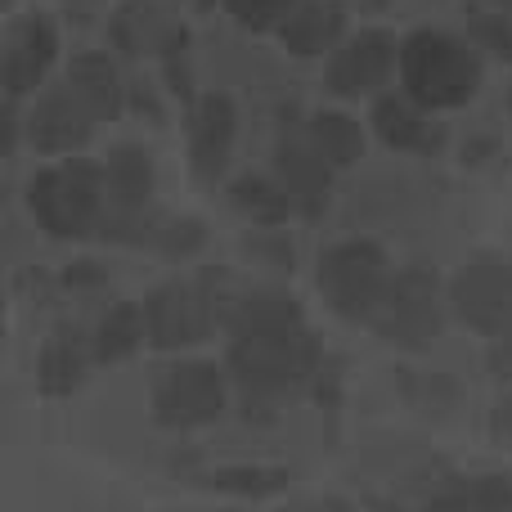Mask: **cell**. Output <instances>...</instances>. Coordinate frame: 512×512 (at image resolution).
<instances>
[{
	"label": "cell",
	"mask_w": 512,
	"mask_h": 512,
	"mask_svg": "<svg viewBox=\"0 0 512 512\" xmlns=\"http://www.w3.org/2000/svg\"><path fill=\"white\" fill-rule=\"evenodd\" d=\"M225 373L234 382V400L243 405V414L270 423L279 409L315 391L319 373H324V351H319L310 324L288 328V333L230 337Z\"/></svg>",
	"instance_id": "1"
},
{
	"label": "cell",
	"mask_w": 512,
	"mask_h": 512,
	"mask_svg": "<svg viewBox=\"0 0 512 512\" xmlns=\"http://www.w3.org/2000/svg\"><path fill=\"white\" fill-rule=\"evenodd\" d=\"M400 90L427 113L468 108L486 86V54L459 32L414 27L400 41Z\"/></svg>",
	"instance_id": "2"
},
{
	"label": "cell",
	"mask_w": 512,
	"mask_h": 512,
	"mask_svg": "<svg viewBox=\"0 0 512 512\" xmlns=\"http://www.w3.org/2000/svg\"><path fill=\"white\" fill-rule=\"evenodd\" d=\"M23 207L41 234L59 243L99 239L108 212V185H104V162L95 158H63L45 162L27 176Z\"/></svg>",
	"instance_id": "3"
},
{
	"label": "cell",
	"mask_w": 512,
	"mask_h": 512,
	"mask_svg": "<svg viewBox=\"0 0 512 512\" xmlns=\"http://www.w3.org/2000/svg\"><path fill=\"white\" fill-rule=\"evenodd\" d=\"M396 265H391L387 248L364 234H346V239L328 243L315 261V288L324 306L346 324H373L382 297H387Z\"/></svg>",
	"instance_id": "4"
},
{
	"label": "cell",
	"mask_w": 512,
	"mask_h": 512,
	"mask_svg": "<svg viewBox=\"0 0 512 512\" xmlns=\"http://www.w3.org/2000/svg\"><path fill=\"white\" fill-rule=\"evenodd\" d=\"M230 400L234 382L225 364L203 360V355H176L149 382V414L167 432H198V427L221 423Z\"/></svg>",
	"instance_id": "5"
},
{
	"label": "cell",
	"mask_w": 512,
	"mask_h": 512,
	"mask_svg": "<svg viewBox=\"0 0 512 512\" xmlns=\"http://www.w3.org/2000/svg\"><path fill=\"white\" fill-rule=\"evenodd\" d=\"M445 319H454L450 315V279H441L432 265H400L369 328L387 346L423 351V346H432L436 337H441Z\"/></svg>",
	"instance_id": "6"
},
{
	"label": "cell",
	"mask_w": 512,
	"mask_h": 512,
	"mask_svg": "<svg viewBox=\"0 0 512 512\" xmlns=\"http://www.w3.org/2000/svg\"><path fill=\"white\" fill-rule=\"evenodd\" d=\"M104 185H108V212H104V243H126V248H140L144 230H149L153 212V194H158V167H153V153L135 140H122L108 149L104 158Z\"/></svg>",
	"instance_id": "7"
},
{
	"label": "cell",
	"mask_w": 512,
	"mask_h": 512,
	"mask_svg": "<svg viewBox=\"0 0 512 512\" xmlns=\"http://www.w3.org/2000/svg\"><path fill=\"white\" fill-rule=\"evenodd\" d=\"M144 328H149L153 351L185 355L189 346H203L221 328V315H216L198 274H176V279H162L149 288V297H144Z\"/></svg>",
	"instance_id": "8"
},
{
	"label": "cell",
	"mask_w": 512,
	"mask_h": 512,
	"mask_svg": "<svg viewBox=\"0 0 512 512\" xmlns=\"http://www.w3.org/2000/svg\"><path fill=\"white\" fill-rule=\"evenodd\" d=\"M59 27L50 14H18L0 36V95L5 104H32L45 86H54L50 72L59 68Z\"/></svg>",
	"instance_id": "9"
},
{
	"label": "cell",
	"mask_w": 512,
	"mask_h": 512,
	"mask_svg": "<svg viewBox=\"0 0 512 512\" xmlns=\"http://www.w3.org/2000/svg\"><path fill=\"white\" fill-rule=\"evenodd\" d=\"M400 77V41L382 27H360L324 59V90L333 99H378Z\"/></svg>",
	"instance_id": "10"
},
{
	"label": "cell",
	"mask_w": 512,
	"mask_h": 512,
	"mask_svg": "<svg viewBox=\"0 0 512 512\" xmlns=\"http://www.w3.org/2000/svg\"><path fill=\"white\" fill-rule=\"evenodd\" d=\"M234 144H239V104H234V95L230 90H203L185 113V153L194 185H225Z\"/></svg>",
	"instance_id": "11"
},
{
	"label": "cell",
	"mask_w": 512,
	"mask_h": 512,
	"mask_svg": "<svg viewBox=\"0 0 512 512\" xmlns=\"http://www.w3.org/2000/svg\"><path fill=\"white\" fill-rule=\"evenodd\" d=\"M450 315L468 333L499 337L512 324V261L481 256L450 274Z\"/></svg>",
	"instance_id": "12"
},
{
	"label": "cell",
	"mask_w": 512,
	"mask_h": 512,
	"mask_svg": "<svg viewBox=\"0 0 512 512\" xmlns=\"http://www.w3.org/2000/svg\"><path fill=\"white\" fill-rule=\"evenodd\" d=\"M95 117L81 108V99L72 95L63 81L45 86L32 104H23V135H27V149L41 153L50 162L63 158H81L95 140Z\"/></svg>",
	"instance_id": "13"
},
{
	"label": "cell",
	"mask_w": 512,
	"mask_h": 512,
	"mask_svg": "<svg viewBox=\"0 0 512 512\" xmlns=\"http://www.w3.org/2000/svg\"><path fill=\"white\" fill-rule=\"evenodd\" d=\"M270 171L279 176V185L292 194L297 216L319 221L328 212V198H333V180L337 171L319 158V149L310 144L306 126H283L270 144Z\"/></svg>",
	"instance_id": "14"
},
{
	"label": "cell",
	"mask_w": 512,
	"mask_h": 512,
	"mask_svg": "<svg viewBox=\"0 0 512 512\" xmlns=\"http://www.w3.org/2000/svg\"><path fill=\"white\" fill-rule=\"evenodd\" d=\"M369 131L382 149L405 153V158H436L450 140L441 113H427L423 104L405 95V90H387L369 104Z\"/></svg>",
	"instance_id": "15"
},
{
	"label": "cell",
	"mask_w": 512,
	"mask_h": 512,
	"mask_svg": "<svg viewBox=\"0 0 512 512\" xmlns=\"http://www.w3.org/2000/svg\"><path fill=\"white\" fill-rule=\"evenodd\" d=\"M189 41V27L158 0H122L108 18V45L126 59H167Z\"/></svg>",
	"instance_id": "16"
},
{
	"label": "cell",
	"mask_w": 512,
	"mask_h": 512,
	"mask_svg": "<svg viewBox=\"0 0 512 512\" xmlns=\"http://www.w3.org/2000/svg\"><path fill=\"white\" fill-rule=\"evenodd\" d=\"M63 86L81 99V108L95 122H117L131 108V81L122 77L108 50H77L63 63Z\"/></svg>",
	"instance_id": "17"
},
{
	"label": "cell",
	"mask_w": 512,
	"mask_h": 512,
	"mask_svg": "<svg viewBox=\"0 0 512 512\" xmlns=\"http://www.w3.org/2000/svg\"><path fill=\"white\" fill-rule=\"evenodd\" d=\"M274 36L292 59H328L351 32H346V9L337 0H301Z\"/></svg>",
	"instance_id": "18"
},
{
	"label": "cell",
	"mask_w": 512,
	"mask_h": 512,
	"mask_svg": "<svg viewBox=\"0 0 512 512\" xmlns=\"http://www.w3.org/2000/svg\"><path fill=\"white\" fill-rule=\"evenodd\" d=\"M90 369H95L90 333L54 328L41 342V355H36V387H41V396H72V391L86 387Z\"/></svg>",
	"instance_id": "19"
},
{
	"label": "cell",
	"mask_w": 512,
	"mask_h": 512,
	"mask_svg": "<svg viewBox=\"0 0 512 512\" xmlns=\"http://www.w3.org/2000/svg\"><path fill=\"white\" fill-rule=\"evenodd\" d=\"M288 328H306V310L279 283H248L243 297L234 301L230 324L225 333L230 337H261V333H288Z\"/></svg>",
	"instance_id": "20"
},
{
	"label": "cell",
	"mask_w": 512,
	"mask_h": 512,
	"mask_svg": "<svg viewBox=\"0 0 512 512\" xmlns=\"http://www.w3.org/2000/svg\"><path fill=\"white\" fill-rule=\"evenodd\" d=\"M225 198L252 230H283L297 216V203L274 171H239V176L225 180Z\"/></svg>",
	"instance_id": "21"
},
{
	"label": "cell",
	"mask_w": 512,
	"mask_h": 512,
	"mask_svg": "<svg viewBox=\"0 0 512 512\" xmlns=\"http://www.w3.org/2000/svg\"><path fill=\"white\" fill-rule=\"evenodd\" d=\"M144 342H149V328H144V301H113V306H104L99 319L90 324V351H95L99 369L126 364Z\"/></svg>",
	"instance_id": "22"
},
{
	"label": "cell",
	"mask_w": 512,
	"mask_h": 512,
	"mask_svg": "<svg viewBox=\"0 0 512 512\" xmlns=\"http://www.w3.org/2000/svg\"><path fill=\"white\" fill-rule=\"evenodd\" d=\"M306 135L310 144L319 149V158L328 162L333 171H351L355 162L364 158V149H369V122H360V117H351L346 108H315V113L306 117Z\"/></svg>",
	"instance_id": "23"
},
{
	"label": "cell",
	"mask_w": 512,
	"mask_h": 512,
	"mask_svg": "<svg viewBox=\"0 0 512 512\" xmlns=\"http://www.w3.org/2000/svg\"><path fill=\"white\" fill-rule=\"evenodd\" d=\"M140 248L153 252L158 261L185 265L207 248V225L198 221V216H185V212L176 216V212H162L158 207L153 221H149V230H144V239H140Z\"/></svg>",
	"instance_id": "24"
},
{
	"label": "cell",
	"mask_w": 512,
	"mask_h": 512,
	"mask_svg": "<svg viewBox=\"0 0 512 512\" xmlns=\"http://www.w3.org/2000/svg\"><path fill=\"white\" fill-rule=\"evenodd\" d=\"M441 512H512V477L481 472V477H450L436 495Z\"/></svg>",
	"instance_id": "25"
},
{
	"label": "cell",
	"mask_w": 512,
	"mask_h": 512,
	"mask_svg": "<svg viewBox=\"0 0 512 512\" xmlns=\"http://www.w3.org/2000/svg\"><path fill=\"white\" fill-rule=\"evenodd\" d=\"M463 23H468V41L477 45L486 59H499L512 68V23L486 0H468L463 5Z\"/></svg>",
	"instance_id": "26"
},
{
	"label": "cell",
	"mask_w": 512,
	"mask_h": 512,
	"mask_svg": "<svg viewBox=\"0 0 512 512\" xmlns=\"http://www.w3.org/2000/svg\"><path fill=\"white\" fill-rule=\"evenodd\" d=\"M212 486L221 495H239V499H265L288 490V468H265V463H230V468L212 472Z\"/></svg>",
	"instance_id": "27"
},
{
	"label": "cell",
	"mask_w": 512,
	"mask_h": 512,
	"mask_svg": "<svg viewBox=\"0 0 512 512\" xmlns=\"http://www.w3.org/2000/svg\"><path fill=\"white\" fill-rule=\"evenodd\" d=\"M301 0H221V9L252 36H265V32H279L288 23V14L297 9Z\"/></svg>",
	"instance_id": "28"
},
{
	"label": "cell",
	"mask_w": 512,
	"mask_h": 512,
	"mask_svg": "<svg viewBox=\"0 0 512 512\" xmlns=\"http://www.w3.org/2000/svg\"><path fill=\"white\" fill-rule=\"evenodd\" d=\"M104 283H108V274L95 261H77L63 270V288H72V292H99Z\"/></svg>",
	"instance_id": "29"
},
{
	"label": "cell",
	"mask_w": 512,
	"mask_h": 512,
	"mask_svg": "<svg viewBox=\"0 0 512 512\" xmlns=\"http://www.w3.org/2000/svg\"><path fill=\"white\" fill-rule=\"evenodd\" d=\"M486 369L495 373V378L512 382V324H508L499 337H490V346H486Z\"/></svg>",
	"instance_id": "30"
},
{
	"label": "cell",
	"mask_w": 512,
	"mask_h": 512,
	"mask_svg": "<svg viewBox=\"0 0 512 512\" xmlns=\"http://www.w3.org/2000/svg\"><path fill=\"white\" fill-rule=\"evenodd\" d=\"M486 5H490V9H499V14H504L508 23H512V0H486Z\"/></svg>",
	"instance_id": "31"
},
{
	"label": "cell",
	"mask_w": 512,
	"mask_h": 512,
	"mask_svg": "<svg viewBox=\"0 0 512 512\" xmlns=\"http://www.w3.org/2000/svg\"><path fill=\"white\" fill-rule=\"evenodd\" d=\"M0 5H5V9H9V5H14V0H0Z\"/></svg>",
	"instance_id": "32"
}]
</instances>
